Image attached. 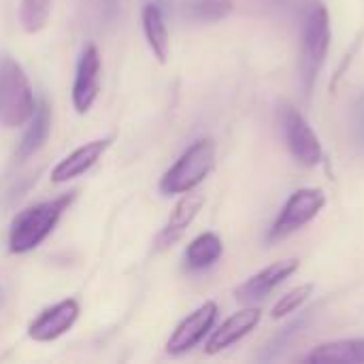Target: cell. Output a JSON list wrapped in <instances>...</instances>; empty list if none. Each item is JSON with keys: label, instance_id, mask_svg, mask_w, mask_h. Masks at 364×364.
Here are the masks:
<instances>
[{"label": "cell", "instance_id": "cell-1", "mask_svg": "<svg viewBox=\"0 0 364 364\" xmlns=\"http://www.w3.org/2000/svg\"><path fill=\"white\" fill-rule=\"evenodd\" d=\"M301 79L305 94L314 92L331 47V15L322 0H303L301 9Z\"/></svg>", "mask_w": 364, "mask_h": 364}, {"label": "cell", "instance_id": "cell-2", "mask_svg": "<svg viewBox=\"0 0 364 364\" xmlns=\"http://www.w3.org/2000/svg\"><path fill=\"white\" fill-rule=\"evenodd\" d=\"M75 192L32 205L15 215L9 230V250L13 254H28L36 250L58 226L62 213L70 207Z\"/></svg>", "mask_w": 364, "mask_h": 364}, {"label": "cell", "instance_id": "cell-3", "mask_svg": "<svg viewBox=\"0 0 364 364\" xmlns=\"http://www.w3.org/2000/svg\"><path fill=\"white\" fill-rule=\"evenodd\" d=\"M36 109L32 85L21 64L9 55L0 58V124L19 128L30 122Z\"/></svg>", "mask_w": 364, "mask_h": 364}, {"label": "cell", "instance_id": "cell-4", "mask_svg": "<svg viewBox=\"0 0 364 364\" xmlns=\"http://www.w3.org/2000/svg\"><path fill=\"white\" fill-rule=\"evenodd\" d=\"M215 166V143L213 139H198L192 143L179 160L162 175L160 192L164 196L186 194L200 186Z\"/></svg>", "mask_w": 364, "mask_h": 364}, {"label": "cell", "instance_id": "cell-5", "mask_svg": "<svg viewBox=\"0 0 364 364\" xmlns=\"http://www.w3.org/2000/svg\"><path fill=\"white\" fill-rule=\"evenodd\" d=\"M326 205V194L320 188H301L290 194L284 209L269 230V241H282L292 232L307 226L311 220L320 215Z\"/></svg>", "mask_w": 364, "mask_h": 364}, {"label": "cell", "instance_id": "cell-6", "mask_svg": "<svg viewBox=\"0 0 364 364\" xmlns=\"http://www.w3.org/2000/svg\"><path fill=\"white\" fill-rule=\"evenodd\" d=\"M282 126H284V136H286L288 149L294 156V160L309 168L318 166L324 156L322 143H320L318 134L314 132V128L309 126V122L303 117V113L296 111L294 107H284Z\"/></svg>", "mask_w": 364, "mask_h": 364}, {"label": "cell", "instance_id": "cell-7", "mask_svg": "<svg viewBox=\"0 0 364 364\" xmlns=\"http://www.w3.org/2000/svg\"><path fill=\"white\" fill-rule=\"evenodd\" d=\"M218 320V305L213 301L203 303L188 318H183L166 341V352L171 356H181L194 350L213 328Z\"/></svg>", "mask_w": 364, "mask_h": 364}, {"label": "cell", "instance_id": "cell-8", "mask_svg": "<svg viewBox=\"0 0 364 364\" xmlns=\"http://www.w3.org/2000/svg\"><path fill=\"white\" fill-rule=\"evenodd\" d=\"M100 53L96 49V45H87L81 51V58L77 62V70H75V83H73V107L79 115H85L92 105L98 98L100 92Z\"/></svg>", "mask_w": 364, "mask_h": 364}, {"label": "cell", "instance_id": "cell-9", "mask_svg": "<svg viewBox=\"0 0 364 364\" xmlns=\"http://www.w3.org/2000/svg\"><path fill=\"white\" fill-rule=\"evenodd\" d=\"M301 267L299 258H286V260H277L269 267H264L262 271H258L256 275H252L247 282H243L237 290L235 296L239 303H256L262 301L264 296H269L277 286H282L288 277H292Z\"/></svg>", "mask_w": 364, "mask_h": 364}, {"label": "cell", "instance_id": "cell-10", "mask_svg": "<svg viewBox=\"0 0 364 364\" xmlns=\"http://www.w3.org/2000/svg\"><path fill=\"white\" fill-rule=\"evenodd\" d=\"M79 303L75 299H66L55 303L53 307L45 309L30 326H28V337L36 343H51L66 335L77 318H79Z\"/></svg>", "mask_w": 364, "mask_h": 364}, {"label": "cell", "instance_id": "cell-11", "mask_svg": "<svg viewBox=\"0 0 364 364\" xmlns=\"http://www.w3.org/2000/svg\"><path fill=\"white\" fill-rule=\"evenodd\" d=\"M262 320V309L260 307H245L239 309L237 314H232L230 318H226L209 337L205 352L209 356L220 354L228 348H232L235 343H239L243 337H247Z\"/></svg>", "mask_w": 364, "mask_h": 364}, {"label": "cell", "instance_id": "cell-12", "mask_svg": "<svg viewBox=\"0 0 364 364\" xmlns=\"http://www.w3.org/2000/svg\"><path fill=\"white\" fill-rule=\"evenodd\" d=\"M203 205H205V196L203 194H192V190L186 192L179 198V203L175 205V209L171 211L164 228L158 232V237H156V250H168L171 245H175L186 235V230L190 228V224L196 220V215L200 213Z\"/></svg>", "mask_w": 364, "mask_h": 364}, {"label": "cell", "instance_id": "cell-13", "mask_svg": "<svg viewBox=\"0 0 364 364\" xmlns=\"http://www.w3.org/2000/svg\"><path fill=\"white\" fill-rule=\"evenodd\" d=\"M111 143H113V139L107 136V139H96V141L81 145L79 149H75L73 154H68L64 160H60L55 164V168L51 171V181L66 183L75 177H81L102 158V154L111 147Z\"/></svg>", "mask_w": 364, "mask_h": 364}, {"label": "cell", "instance_id": "cell-14", "mask_svg": "<svg viewBox=\"0 0 364 364\" xmlns=\"http://www.w3.org/2000/svg\"><path fill=\"white\" fill-rule=\"evenodd\" d=\"M305 363L311 364H364V337L339 339L314 348Z\"/></svg>", "mask_w": 364, "mask_h": 364}, {"label": "cell", "instance_id": "cell-15", "mask_svg": "<svg viewBox=\"0 0 364 364\" xmlns=\"http://www.w3.org/2000/svg\"><path fill=\"white\" fill-rule=\"evenodd\" d=\"M141 21H143V32L147 38V45L151 49V53L156 55L158 62H166L168 58V28H166V19L162 9L156 2H147L141 11Z\"/></svg>", "mask_w": 364, "mask_h": 364}, {"label": "cell", "instance_id": "cell-16", "mask_svg": "<svg viewBox=\"0 0 364 364\" xmlns=\"http://www.w3.org/2000/svg\"><path fill=\"white\" fill-rule=\"evenodd\" d=\"M49 130H51V109L49 105L43 100L36 105L30 122H28V128L21 136V143L17 147V158L19 160H26L30 156H34L49 139Z\"/></svg>", "mask_w": 364, "mask_h": 364}, {"label": "cell", "instance_id": "cell-17", "mask_svg": "<svg viewBox=\"0 0 364 364\" xmlns=\"http://www.w3.org/2000/svg\"><path fill=\"white\" fill-rule=\"evenodd\" d=\"M224 254V243L215 232H203L190 241L183 254V262L190 271H205L213 267Z\"/></svg>", "mask_w": 364, "mask_h": 364}, {"label": "cell", "instance_id": "cell-18", "mask_svg": "<svg viewBox=\"0 0 364 364\" xmlns=\"http://www.w3.org/2000/svg\"><path fill=\"white\" fill-rule=\"evenodd\" d=\"M314 314H316V309H307V311H303V314H299V318H294L292 322H288L264 348H262V354L258 356V360H262V363H271V360H275L303 331H305V326L309 324V320L314 318Z\"/></svg>", "mask_w": 364, "mask_h": 364}, {"label": "cell", "instance_id": "cell-19", "mask_svg": "<svg viewBox=\"0 0 364 364\" xmlns=\"http://www.w3.org/2000/svg\"><path fill=\"white\" fill-rule=\"evenodd\" d=\"M186 15L194 21H203V23H215L226 19L232 9L235 2L232 0H186Z\"/></svg>", "mask_w": 364, "mask_h": 364}, {"label": "cell", "instance_id": "cell-20", "mask_svg": "<svg viewBox=\"0 0 364 364\" xmlns=\"http://www.w3.org/2000/svg\"><path fill=\"white\" fill-rule=\"evenodd\" d=\"M51 15V0H21L19 2V23L28 34L41 32Z\"/></svg>", "mask_w": 364, "mask_h": 364}, {"label": "cell", "instance_id": "cell-21", "mask_svg": "<svg viewBox=\"0 0 364 364\" xmlns=\"http://www.w3.org/2000/svg\"><path fill=\"white\" fill-rule=\"evenodd\" d=\"M311 294H314V284H303V286L292 288L290 292H286V294L273 305L271 318H273V320H282V318L294 314L299 307H303V305L309 301Z\"/></svg>", "mask_w": 364, "mask_h": 364}, {"label": "cell", "instance_id": "cell-22", "mask_svg": "<svg viewBox=\"0 0 364 364\" xmlns=\"http://www.w3.org/2000/svg\"><path fill=\"white\" fill-rule=\"evenodd\" d=\"M352 134L358 154L364 156V92H360L352 107Z\"/></svg>", "mask_w": 364, "mask_h": 364}, {"label": "cell", "instance_id": "cell-23", "mask_svg": "<svg viewBox=\"0 0 364 364\" xmlns=\"http://www.w3.org/2000/svg\"><path fill=\"white\" fill-rule=\"evenodd\" d=\"M360 45H363V34H358V38L354 41V45H352V49L346 53V58H343V64L339 66V70H337V75H335V81L331 83V87L333 90H337V85H339V81H341V77H343V73H346V68L352 64V60H354V55L358 53V49H360Z\"/></svg>", "mask_w": 364, "mask_h": 364}, {"label": "cell", "instance_id": "cell-24", "mask_svg": "<svg viewBox=\"0 0 364 364\" xmlns=\"http://www.w3.org/2000/svg\"><path fill=\"white\" fill-rule=\"evenodd\" d=\"M0 296H2V294H0Z\"/></svg>", "mask_w": 364, "mask_h": 364}]
</instances>
